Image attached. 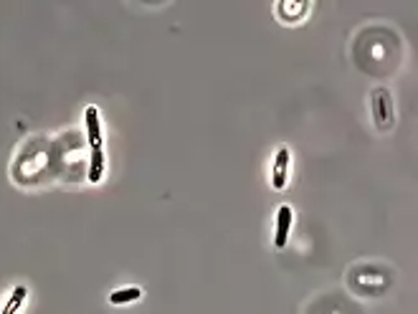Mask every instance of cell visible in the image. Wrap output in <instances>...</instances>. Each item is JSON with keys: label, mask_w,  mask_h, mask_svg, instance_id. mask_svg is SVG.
<instances>
[{"label": "cell", "mask_w": 418, "mask_h": 314, "mask_svg": "<svg viewBox=\"0 0 418 314\" xmlns=\"http://www.w3.org/2000/svg\"><path fill=\"white\" fill-rule=\"evenodd\" d=\"M139 297H142V289H137V286H130V289H119V292H111L109 301H111V304H117V307H122V304L137 301Z\"/></svg>", "instance_id": "obj_6"}, {"label": "cell", "mask_w": 418, "mask_h": 314, "mask_svg": "<svg viewBox=\"0 0 418 314\" xmlns=\"http://www.w3.org/2000/svg\"><path fill=\"white\" fill-rule=\"evenodd\" d=\"M294 223V210L292 205H281L277 210V233H274V246L277 249H284L286 241H289V230Z\"/></svg>", "instance_id": "obj_3"}, {"label": "cell", "mask_w": 418, "mask_h": 314, "mask_svg": "<svg viewBox=\"0 0 418 314\" xmlns=\"http://www.w3.org/2000/svg\"><path fill=\"white\" fill-rule=\"evenodd\" d=\"M289 162H292V152H289V147H279L277 157H274V173H272L274 190L286 188V180H289Z\"/></svg>", "instance_id": "obj_2"}, {"label": "cell", "mask_w": 418, "mask_h": 314, "mask_svg": "<svg viewBox=\"0 0 418 314\" xmlns=\"http://www.w3.org/2000/svg\"><path fill=\"white\" fill-rule=\"evenodd\" d=\"M86 134H89L91 150H102V122H99V109L97 107H86Z\"/></svg>", "instance_id": "obj_4"}, {"label": "cell", "mask_w": 418, "mask_h": 314, "mask_svg": "<svg viewBox=\"0 0 418 314\" xmlns=\"http://www.w3.org/2000/svg\"><path fill=\"white\" fill-rule=\"evenodd\" d=\"M104 173V152L102 150H91V165H89V182L102 180Z\"/></svg>", "instance_id": "obj_7"}, {"label": "cell", "mask_w": 418, "mask_h": 314, "mask_svg": "<svg viewBox=\"0 0 418 314\" xmlns=\"http://www.w3.org/2000/svg\"><path fill=\"white\" fill-rule=\"evenodd\" d=\"M370 104H373V119H376L378 129H380V132L393 129L396 107H393V94H390L388 86H376L373 94H370Z\"/></svg>", "instance_id": "obj_1"}, {"label": "cell", "mask_w": 418, "mask_h": 314, "mask_svg": "<svg viewBox=\"0 0 418 314\" xmlns=\"http://www.w3.org/2000/svg\"><path fill=\"white\" fill-rule=\"evenodd\" d=\"M307 3H300V6H286V3H279V13L284 15L286 21L289 23H294V21H300L302 15L307 13Z\"/></svg>", "instance_id": "obj_8"}, {"label": "cell", "mask_w": 418, "mask_h": 314, "mask_svg": "<svg viewBox=\"0 0 418 314\" xmlns=\"http://www.w3.org/2000/svg\"><path fill=\"white\" fill-rule=\"evenodd\" d=\"M26 297H28V289L23 284H18L13 289V294H10V299L6 301V307L0 309V314H15L18 309H21L23 301H26Z\"/></svg>", "instance_id": "obj_5"}]
</instances>
